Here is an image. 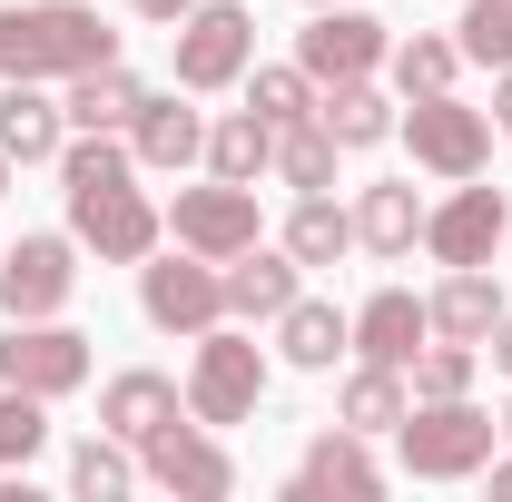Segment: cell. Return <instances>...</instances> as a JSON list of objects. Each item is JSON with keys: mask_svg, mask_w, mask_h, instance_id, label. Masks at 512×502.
Returning <instances> with one entry per match:
<instances>
[{"mask_svg": "<svg viewBox=\"0 0 512 502\" xmlns=\"http://www.w3.org/2000/svg\"><path fill=\"white\" fill-rule=\"evenodd\" d=\"M119 60V30L89 0H10L0 10V79H79Z\"/></svg>", "mask_w": 512, "mask_h": 502, "instance_id": "6da1fadb", "label": "cell"}, {"mask_svg": "<svg viewBox=\"0 0 512 502\" xmlns=\"http://www.w3.org/2000/svg\"><path fill=\"white\" fill-rule=\"evenodd\" d=\"M493 443H503V424L473 404V394H414L404 404V424H394V463L414 473V483H473L483 463H493Z\"/></svg>", "mask_w": 512, "mask_h": 502, "instance_id": "7a4b0ae2", "label": "cell"}, {"mask_svg": "<svg viewBox=\"0 0 512 502\" xmlns=\"http://www.w3.org/2000/svg\"><path fill=\"white\" fill-rule=\"evenodd\" d=\"M138 315L158 325V335H207V325H227V266L217 256H197V247H178V256H138Z\"/></svg>", "mask_w": 512, "mask_h": 502, "instance_id": "3957f363", "label": "cell"}, {"mask_svg": "<svg viewBox=\"0 0 512 502\" xmlns=\"http://www.w3.org/2000/svg\"><path fill=\"white\" fill-rule=\"evenodd\" d=\"M168 40H178V89H188V99L237 89L256 69V10L247 0H188V20H178Z\"/></svg>", "mask_w": 512, "mask_h": 502, "instance_id": "277c9868", "label": "cell"}, {"mask_svg": "<svg viewBox=\"0 0 512 502\" xmlns=\"http://www.w3.org/2000/svg\"><path fill=\"white\" fill-rule=\"evenodd\" d=\"M256 404H266V355H256V335L207 325V335H197V365H188V414L227 434V424H247Z\"/></svg>", "mask_w": 512, "mask_h": 502, "instance_id": "5b68a950", "label": "cell"}, {"mask_svg": "<svg viewBox=\"0 0 512 502\" xmlns=\"http://www.w3.org/2000/svg\"><path fill=\"white\" fill-rule=\"evenodd\" d=\"M69 237L99 256V266H138V256H158V237H168V207H148L138 178H119V188H69Z\"/></svg>", "mask_w": 512, "mask_h": 502, "instance_id": "8992f818", "label": "cell"}, {"mask_svg": "<svg viewBox=\"0 0 512 502\" xmlns=\"http://www.w3.org/2000/svg\"><path fill=\"white\" fill-rule=\"evenodd\" d=\"M138 473L158 493H178V502H227L237 493V453L217 443V424H197V414H178V424H158V434L138 443Z\"/></svg>", "mask_w": 512, "mask_h": 502, "instance_id": "52a82bcc", "label": "cell"}, {"mask_svg": "<svg viewBox=\"0 0 512 502\" xmlns=\"http://www.w3.org/2000/svg\"><path fill=\"white\" fill-rule=\"evenodd\" d=\"M0 384H20V394H40V404H60L89 384V335L60 325V315H10V335H0Z\"/></svg>", "mask_w": 512, "mask_h": 502, "instance_id": "ba28073f", "label": "cell"}, {"mask_svg": "<svg viewBox=\"0 0 512 502\" xmlns=\"http://www.w3.org/2000/svg\"><path fill=\"white\" fill-rule=\"evenodd\" d=\"M404 148H414V168H434V178H483V158H493V109H463L453 89L434 99H404Z\"/></svg>", "mask_w": 512, "mask_h": 502, "instance_id": "9c48e42d", "label": "cell"}, {"mask_svg": "<svg viewBox=\"0 0 512 502\" xmlns=\"http://www.w3.org/2000/svg\"><path fill=\"white\" fill-rule=\"evenodd\" d=\"M168 237L227 266L237 247H256V237H266V217H256V188H237V178H207V188H178V207H168Z\"/></svg>", "mask_w": 512, "mask_h": 502, "instance_id": "30bf717a", "label": "cell"}, {"mask_svg": "<svg viewBox=\"0 0 512 502\" xmlns=\"http://www.w3.org/2000/svg\"><path fill=\"white\" fill-rule=\"evenodd\" d=\"M512 237V207L503 188H473V178H453L444 207H424V247L434 266H493V247Z\"/></svg>", "mask_w": 512, "mask_h": 502, "instance_id": "8fae6325", "label": "cell"}, {"mask_svg": "<svg viewBox=\"0 0 512 502\" xmlns=\"http://www.w3.org/2000/svg\"><path fill=\"white\" fill-rule=\"evenodd\" d=\"M384 50H394V40H384V20H365V10H345V0H325L316 20H306V30H296V69H306V79H375L384 69Z\"/></svg>", "mask_w": 512, "mask_h": 502, "instance_id": "7c38bea8", "label": "cell"}, {"mask_svg": "<svg viewBox=\"0 0 512 502\" xmlns=\"http://www.w3.org/2000/svg\"><path fill=\"white\" fill-rule=\"evenodd\" d=\"M69 296H79V237L0 247V315H69Z\"/></svg>", "mask_w": 512, "mask_h": 502, "instance_id": "4fadbf2b", "label": "cell"}, {"mask_svg": "<svg viewBox=\"0 0 512 502\" xmlns=\"http://www.w3.org/2000/svg\"><path fill=\"white\" fill-rule=\"evenodd\" d=\"M286 493L296 502H375L384 493V463H375V434H355V424H335V434H316L306 453H296V473H286Z\"/></svg>", "mask_w": 512, "mask_h": 502, "instance_id": "5bb4252c", "label": "cell"}, {"mask_svg": "<svg viewBox=\"0 0 512 502\" xmlns=\"http://www.w3.org/2000/svg\"><path fill=\"white\" fill-rule=\"evenodd\" d=\"M424 345H434V315H424L414 286H375V296L355 306V355H365V365H394V375H404Z\"/></svg>", "mask_w": 512, "mask_h": 502, "instance_id": "9a60e30c", "label": "cell"}, {"mask_svg": "<svg viewBox=\"0 0 512 502\" xmlns=\"http://www.w3.org/2000/svg\"><path fill=\"white\" fill-rule=\"evenodd\" d=\"M178 414H188V384H168L158 365H128V375L99 384V434H119V443H148Z\"/></svg>", "mask_w": 512, "mask_h": 502, "instance_id": "2e32d148", "label": "cell"}, {"mask_svg": "<svg viewBox=\"0 0 512 502\" xmlns=\"http://www.w3.org/2000/svg\"><path fill=\"white\" fill-rule=\"evenodd\" d=\"M296 276H306V266H296L286 247H266V237L237 247V256H227V315H237V325H276V315L306 296Z\"/></svg>", "mask_w": 512, "mask_h": 502, "instance_id": "e0dca14e", "label": "cell"}, {"mask_svg": "<svg viewBox=\"0 0 512 502\" xmlns=\"http://www.w3.org/2000/svg\"><path fill=\"white\" fill-rule=\"evenodd\" d=\"M69 148V109L50 99V79H10L0 89V158L10 168H40Z\"/></svg>", "mask_w": 512, "mask_h": 502, "instance_id": "ac0fdd59", "label": "cell"}, {"mask_svg": "<svg viewBox=\"0 0 512 502\" xmlns=\"http://www.w3.org/2000/svg\"><path fill=\"white\" fill-rule=\"evenodd\" d=\"M128 158H138L148 178H178V168H197V158H207V119L148 89V99H138V119H128Z\"/></svg>", "mask_w": 512, "mask_h": 502, "instance_id": "d6986e66", "label": "cell"}, {"mask_svg": "<svg viewBox=\"0 0 512 502\" xmlns=\"http://www.w3.org/2000/svg\"><path fill=\"white\" fill-rule=\"evenodd\" d=\"M276 355L296 375H335V355H355V315H335L325 296H296V306L276 315Z\"/></svg>", "mask_w": 512, "mask_h": 502, "instance_id": "ffe728a7", "label": "cell"}, {"mask_svg": "<svg viewBox=\"0 0 512 502\" xmlns=\"http://www.w3.org/2000/svg\"><path fill=\"white\" fill-rule=\"evenodd\" d=\"M355 247L365 256H414L424 247V197H414V178H375V188L355 197Z\"/></svg>", "mask_w": 512, "mask_h": 502, "instance_id": "44dd1931", "label": "cell"}, {"mask_svg": "<svg viewBox=\"0 0 512 502\" xmlns=\"http://www.w3.org/2000/svg\"><path fill=\"white\" fill-rule=\"evenodd\" d=\"M69 99V128H119L128 138V119H138V99H148V79H138V69L128 60H99V69H79V79H60Z\"/></svg>", "mask_w": 512, "mask_h": 502, "instance_id": "7402d4cb", "label": "cell"}, {"mask_svg": "<svg viewBox=\"0 0 512 502\" xmlns=\"http://www.w3.org/2000/svg\"><path fill=\"white\" fill-rule=\"evenodd\" d=\"M424 315H434V335H453V345H483L493 315H503V286L483 266H444V286L424 296Z\"/></svg>", "mask_w": 512, "mask_h": 502, "instance_id": "603a6c76", "label": "cell"}, {"mask_svg": "<svg viewBox=\"0 0 512 502\" xmlns=\"http://www.w3.org/2000/svg\"><path fill=\"white\" fill-rule=\"evenodd\" d=\"M316 119L335 148H384L394 138V99H384L375 79H325L316 89Z\"/></svg>", "mask_w": 512, "mask_h": 502, "instance_id": "cb8c5ba5", "label": "cell"}, {"mask_svg": "<svg viewBox=\"0 0 512 502\" xmlns=\"http://www.w3.org/2000/svg\"><path fill=\"white\" fill-rule=\"evenodd\" d=\"M276 247L296 256V266H335V256H355V207H335L325 188L296 197V217H286V237Z\"/></svg>", "mask_w": 512, "mask_h": 502, "instance_id": "d4e9b609", "label": "cell"}, {"mask_svg": "<svg viewBox=\"0 0 512 502\" xmlns=\"http://www.w3.org/2000/svg\"><path fill=\"white\" fill-rule=\"evenodd\" d=\"M276 168V128L256 119V109H237V119L207 128V178H237V188H256Z\"/></svg>", "mask_w": 512, "mask_h": 502, "instance_id": "484cf974", "label": "cell"}, {"mask_svg": "<svg viewBox=\"0 0 512 502\" xmlns=\"http://www.w3.org/2000/svg\"><path fill=\"white\" fill-rule=\"evenodd\" d=\"M404 404H414L404 375L355 355V375H345V394H335V424H355V434H394V424H404Z\"/></svg>", "mask_w": 512, "mask_h": 502, "instance_id": "4316f807", "label": "cell"}, {"mask_svg": "<svg viewBox=\"0 0 512 502\" xmlns=\"http://www.w3.org/2000/svg\"><path fill=\"white\" fill-rule=\"evenodd\" d=\"M384 69H394V99H434V89H453V69H463V40L414 30V40H394V50H384Z\"/></svg>", "mask_w": 512, "mask_h": 502, "instance_id": "83f0119b", "label": "cell"}, {"mask_svg": "<svg viewBox=\"0 0 512 502\" xmlns=\"http://www.w3.org/2000/svg\"><path fill=\"white\" fill-rule=\"evenodd\" d=\"M247 109L266 128H296V119H316V79L296 60H276V69H247Z\"/></svg>", "mask_w": 512, "mask_h": 502, "instance_id": "f1b7e54d", "label": "cell"}, {"mask_svg": "<svg viewBox=\"0 0 512 502\" xmlns=\"http://www.w3.org/2000/svg\"><path fill=\"white\" fill-rule=\"evenodd\" d=\"M276 178L306 197V188H335V138H325V119H296L276 128Z\"/></svg>", "mask_w": 512, "mask_h": 502, "instance_id": "f546056e", "label": "cell"}, {"mask_svg": "<svg viewBox=\"0 0 512 502\" xmlns=\"http://www.w3.org/2000/svg\"><path fill=\"white\" fill-rule=\"evenodd\" d=\"M128 483H138V463H128L119 434H89L79 453H69V493H79V502H119Z\"/></svg>", "mask_w": 512, "mask_h": 502, "instance_id": "4dcf8cb0", "label": "cell"}, {"mask_svg": "<svg viewBox=\"0 0 512 502\" xmlns=\"http://www.w3.org/2000/svg\"><path fill=\"white\" fill-rule=\"evenodd\" d=\"M40 443H50V404L20 394V384H0V473H30Z\"/></svg>", "mask_w": 512, "mask_h": 502, "instance_id": "1f68e13d", "label": "cell"}, {"mask_svg": "<svg viewBox=\"0 0 512 502\" xmlns=\"http://www.w3.org/2000/svg\"><path fill=\"white\" fill-rule=\"evenodd\" d=\"M404 375H414V394H424V404H434V394H473V375H483V345H453V335H434V345H424Z\"/></svg>", "mask_w": 512, "mask_h": 502, "instance_id": "d6a6232c", "label": "cell"}, {"mask_svg": "<svg viewBox=\"0 0 512 502\" xmlns=\"http://www.w3.org/2000/svg\"><path fill=\"white\" fill-rule=\"evenodd\" d=\"M453 40H463V60L503 69V60H512V0H463V20H453Z\"/></svg>", "mask_w": 512, "mask_h": 502, "instance_id": "836d02e7", "label": "cell"}, {"mask_svg": "<svg viewBox=\"0 0 512 502\" xmlns=\"http://www.w3.org/2000/svg\"><path fill=\"white\" fill-rule=\"evenodd\" d=\"M483 355H493V365H503V375H512V306L493 315V335H483Z\"/></svg>", "mask_w": 512, "mask_h": 502, "instance_id": "e575fe53", "label": "cell"}, {"mask_svg": "<svg viewBox=\"0 0 512 502\" xmlns=\"http://www.w3.org/2000/svg\"><path fill=\"white\" fill-rule=\"evenodd\" d=\"M128 10H138V20H158V30H178V20H188V0H128Z\"/></svg>", "mask_w": 512, "mask_h": 502, "instance_id": "d590c367", "label": "cell"}, {"mask_svg": "<svg viewBox=\"0 0 512 502\" xmlns=\"http://www.w3.org/2000/svg\"><path fill=\"white\" fill-rule=\"evenodd\" d=\"M493 128H503V138H512V60L493 69Z\"/></svg>", "mask_w": 512, "mask_h": 502, "instance_id": "8d00e7d4", "label": "cell"}, {"mask_svg": "<svg viewBox=\"0 0 512 502\" xmlns=\"http://www.w3.org/2000/svg\"><path fill=\"white\" fill-rule=\"evenodd\" d=\"M483 473H493V493H512V453H493V463H483Z\"/></svg>", "mask_w": 512, "mask_h": 502, "instance_id": "74e56055", "label": "cell"}, {"mask_svg": "<svg viewBox=\"0 0 512 502\" xmlns=\"http://www.w3.org/2000/svg\"><path fill=\"white\" fill-rule=\"evenodd\" d=\"M0 188H10V158H0Z\"/></svg>", "mask_w": 512, "mask_h": 502, "instance_id": "f35d334b", "label": "cell"}, {"mask_svg": "<svg viewBox=\"0 0 512 502\" xmlns=\"http://www.w3.org/2000/svg\"><path fill=\"white\" fill-rule=\"evenodd\" d=\"M503 434H512V404H503Z\"/></svg>", "mask_w": 512, "mask_h": 502, "instance_id": "ab89813d", "label": "cell"}, {"mask_svg": "<svg viewBox=\"0 0 512 502\" xmlns=\"http://www.w3.org/2000/svg\"><path fill=\"white\" fill-rule=\"evenodd\" d=\"M306 10H325V0H306Z\"/></svg>", "mask_w": 512, "mask_h": 502, "instance_id": "60d3db41", "label": "cell"}]
</instances>
